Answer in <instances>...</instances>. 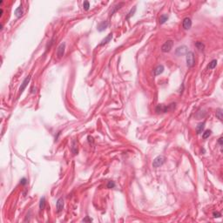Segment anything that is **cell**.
I'll return each mask as SVG.
<instances>
[{"label":"cell","mask_w":223,"mask_h":223,"mask_svg":"<svg viewBox=\"0 0 223 223\" xmlns=\"http://www.w3.org/2000/svg\"><path fill=\"white\" fill-rule=\"evenodd\" d=\"M213 216H214V218H219L221 216V214L219 212H215V211H214V212L213 213Z\"/></svg>","instance_id":"cell-26"},{"label":"cell","mask_w":223,"mask_h":223,"mask_svg":"<svg viewBox=\"0 0 223 223\" xmlns=\"http://www.w3.org/2000/svg\"><path fill=\"white\" fill-rule=\"evenodd\" d=\"M175 103H172L168 105H158L155 108V111L157 113H167L169 111H172L175 108Z\"/></svg>","instance_id":"cell-1"},{"label":"cell","mask_w":223,"mask_h":223,"mask_svg":"<svg viewBox=\"0 0 223 223\" xmlns=\"http://www.w3.org/2000/svg\"><path fill=\"white\" fill-rule=\"evenodd\" d=\"M36 90H37V89H36L35 86H32V88H31V92H32V93H35V92H36Z\"/></svg>","instance_id":"cell-29"},{"label":"cell","mask_w":223,"mask_h":223,"mask_svg":"<svg viewBox=\"0 0 223 223\" xmlns=\"http://www.w3.org/2000/svg\"><path fill=\"white\" fill-rule=\"evenodd\" d=\"M195 46H196V48L199 50V51H204V49H205V45L202 43V42H196V43L194 44Z\"/></svg>","instance_id":"cell-17"},{"label":"cell","mask_w":223,"mask_h":223,"mask_svg":"<svg viewBox=\"0 0 223 223\" xmlns=\"http://www.w3.org/2000/svg\"><path fill=\"white\" fill-rule=\"evenodd\" d=\"M222 140H223L222 137H221L219 139H218V143H219V144H220V146H222Z\"/></svg>","instance_id":"cell-30"},{"label":"cell","mask_w":223,"mask_h":223,"mask_svg":"<svg viewBox=\"0 0 223 223\" xmlns=\"http://www.w3.org/2000/svg\"><path fill=\"white\" fill-rule=\"evenodd\" d=\"M45 204H46V201H45V197H42L40 199V202H39V209L40 210H44L45 207Z\"/></svg>","instance_id":"cell-19"},{"label":"cell","mask_w":223,"mask_h":223,"mask_svg":"<svg viewBox=\"0 0 223 223\" xmlns=\"http://www.w3.org/2000/svg\"><path fill=\"white\" fill-rule=\"evenodd\" d=\"M56 208H57V212L60 213L64 208V199L63 198H59V199L57 201L56 203Z\"/></svg>","instance_id":"cell-9"},{"label":"cell","mask_w":223,"mask_h":223,"mask_svg":"<svg viewBox=\"0 0 223 223\" xmlns=\"http://www.w3.org/2000/svg\"><path fill=\"white\" fill-rule=\"evenodd\" d=\"M108 24L109 23L107 22V21H102L101 23H100L99 24V25H98V31L99 32H103V31H105V29L107 28V26H108Z\"/></svg>","instance_id":"cell-12"},{"label":"cell","mask_w":223,"mask_h":223,"mask_svg":"<svg viewBox=\"0 0 223 223\" xmlns=\"http://www.w3.org/2000/svg\"><path fill=\"white\" fill-rule=\"evenodd\" d=\"M182 26L185 30H189L192 26V20L189 17H185L182 22Z\"/></svg>","instance_id":"cell-7"},{"label":"cell","mask_w":223,"mask_h":223,"mask_svg":"<svg viewBox=\"0 0 223 223\" xmlns=\"http://www.w3.org/2000/svg\"><path fill=\"white\" fill-rule=\"evenodd\" d=\"M30 80H31V76H27V77L24 79V81H23L22 84H21L20 88H19V92H20V93H22V92H24V89L26 88L27 85H28V83L30 82Z\"/></svg>","instance_id":"cell-8"},{"label":"cell","mask_w":223,"mask_h":223,"mask_svg":"<svg viewBox=\"0 0 223 223\" xmlns=\"http://www.w3.org/2000/svg\"><path fill=\"white\" fill-rule=\"evenodd\" d=\"M216 117L220 120H222V110L221 109H218L217 110V112H216Z\"/></svg>","instance_id":"cell-23"},{"label":"cell","mask_w":223,"mask_h":223,"mask_svg":"<svg viewBox=\"0 0 223 223\" xmlns=\"http://www.w3.org/2000/svg\"><path fill=\"white\" fill-rule=\"evenodd\" d=\"M167 19H168V15H167V14H163V15L160 16V17H159V24H163L166 23V21H167Z\"/></svg>","instance_id":"cell-20"},{"label":"cell","mask_w":223,"mask_h":223,"mask_svg":"<svg viewBox=\"0 0 223 223\" xmlns=\"http://www.w3.org/2000/svg\"><path fill=\"white\" fill-rule=\"evenodd\" d=\"M172 45H173V41L172 40H167V41L165 42L163 45L161 47V51L163 52H169V51L172 50Z\"/></svg>","instance_id":"cell-4"},{"label":"cell","mask_w":223,"mask_h":223,"mask_svg":"<svg viewBox=\"0 0 223 223\" xmlns=\"http://www.w3.org/2000/svg\"><path fill=\"white\" fill-rule=\"evenodd\" d=\"M166 161V158L164 157L163 155H159L158 157H156L155 159H154V162H153V167L157 168V167H161Z\"/></svg>","instance_id":"cell-3"},{"label":"cell","mask_w":223,"mask_h":223,"mask_svg":"<svg viewBox=\"0 0 223 223\" xmlns=\"http://www.w3.org/2000/svg\"><path fill=\"white\" fill-rule=\"evenodd\" d=\"M65 50H66V43H61L57 49V56L58 58H62L65 54Z\"/></svg>","instance_id":"cell-6"},{"label":"cell","mask_w":223,"mask_h":223,"mask_svg":"<svg viewBox=\"0 0 223 223\" xmlns=\"http://www.w3.org/2000/svg\"><path fill=\"white\" fill-rule=\"evenodd\" d=\"M83 221H84V222H86V221H89V222H91V221H92V219L89 218L88 216H86V217L85 218L84 220H83Z\"/></svg>","instance_id":"cell-28"},{"label":"cell","mask_w":223,"mask_h":223,"mask_svg":"<svg viewBox=\"0 0 223 223\" xmlns=\"http://www.w3.org/2000/svg\"><path fill=\"white\" fill-rule=\"evenodd\" d=\"M115 183H114V181H112V180H111V181H108V183H107V185H106V187H107V188H115Z\"/></svg>","instance_id":"cell-25"},{"label":"cell","mask_w":223,"mask_h":223,"mask_svg":"<svg viewBox=\"0 0 223 223\" xmlns=\"http://www.w3.org/2000/svg\"><path fill=\"white\" fill-rule=\"evenodd\" d=\"M205 127V122L203 123H200L196 127V132H197V134H200V133H203V130H204Z\"/></svg>","instance_id":"cell-16"},{"label":"cell","mask_w":223,"mask_h":223,"mask_svg":"<svg viewBox=\"0 0 223 223\" xmlns=\"http://www.w3.org/2000/svg\"><path fill=\"white\" fill-rule=\"evenodd\" d=\"M188 52V48L186 45H181V46H179L178 48L175 50V54L177 56H183V55H186Z\"/></svg>","instance_id":"cell-5"},{"label":"cell","mask_w":223,"mask_h":223,"mask_svg":"<svg viewBox=\"0 0 223 223\" xmlns=\"http://www.w3.org/2000/svg\"><path fill=\"white\" fill-rule=\"evenodd\" d=\"M15 16L17 17V18H19V17H22L23 15V8H22V5H19L18 7L17 8V9L15 10Z\"/></svg>","instance_id":"cell-14"},{"label":"cell","mask_w":223,"mask_h":223,"mask_svg":"<svg viewBox=\"0 0 223 223\" xmlns=\"http://www.w3.org/2000/svg\"><path fill=\"white\" fill-rule=\"evenodd\" d=\"M112 38H113V33H110V34H108V36H107L106 38H105V39H103L101 41V43H100V45H106L107 43H108V42H110L111 40H112Z\"/></svg>","instance_id":"cell-15"},{"label":"cell","mask_w":223,"mask_h":223,"mask_svg":"<svg viewBox=\"0 0 223 223\" xmlns=\"http://www.w3.org/2000/svg\"><path fill=\"white\" fill-rule=\"evenodd\" d=\"M20 184L21 185H23V186H24V185H26L27 184V180L25 178H23V179H21V180H20Z\"/></svg>","instance_id":"cell-27"},{"label":"cell","mask_w":223,"mask_h":223,"mask_svg":"<svg viewBox=\"0 0 223 223\" xmlns=\"http://www.w3.org/2000/svg\"><path fill=\"white\" fill-rule=\"evenodd\" d=\"M135 11H136V6H134V7H133V9H132L131 11H129V13H128V15L126 16V19H129L130 17H132V16H133V15H134Z\"/></svg>","instance_id":"cell-22"},{"label":"cell","mask_w":223,"mask_h":223,"mask_svg":"<svg viewBox=\"0 0 223 223\" xmlns=\"http://www.w3.org/2000/svg\"><path fill=\"white\" fill-rule=\"evenodd\" d=\"M123 5H124V3H119V4H117L116 5L113 6V7L112 8V11H110V17L111 16H113V14H114L118 10H120Z\"/></svg>","instance_id":"cell-13"},{"label":"cell","mask_w":223,"mask_h":223,"mask_svg":"<svg viewBox=\"0 0 223 223\" xmlns=\"http://www.w3.org/2000/svg\"><path fill=\"white\" fill-rule=\"evenodd\" d=\"M83 8H84L85 11H88L89 8H90V4H89L88 1H85L83 3Z\"/></svg>","instance_id":"cell-24"},{"label":"cell","mask_w":223,"mask_h":223,"mask_svg":"<svg viewBox=\"0 0 223 223\" xmlns=\"http://www.w3.org/2000/svg\"><path fill=\"white\" fill-rule=\"evenodd\" d=\"M186 60H187V66L188 67L191 68L194 66L195 64V57L193 51H188L186 54Z\"/></svg>","instance_id":"cell-2"},{"label":"cell","mask_w":223,"mask_h":223,"mask_svg":"<svg viewBox=\"0 0 223 223\" xmlns=\"http://www.w3.org/2000/svg\"><path fill=\"white\" fill-rule=\"evenodd\" d=\"M216 66H217V60H216V59H213L212 61L209 63V65L207 66V69H209V70L214 69V68L216 67Z\"/></svg>","instance_id":"cell-18"},{"label":"cell","mask_w":223,"mask_h":223,"mask_svg":"<svg viewBox=\"0 0 223 223\" xmlns=\"http://www.w3.org/2000/svg\"><path fill=\"white\" fill-rule=\"evenodd\" d=\"M164 70H165V68H164V66H162V65H159V66H157L155 67V69L154 70V75L155 76H158V75H160L161 73H163Z\"/></svg>","instance_id":"cell-11"},{"label":"cell","mask_w":223,"mask_h":223,"mask_svg":"<svg viewBox=\"0 0 223 223\" xmlns=\"http://www.w3.org/2000/svg\"><path fill=\"white\" fill-rule=\"evenodd\" d=\"M211 133H212V132L210 131V130H206V131H205L204 133H202V138L204 139H207V138L209 137L210 135H211Z\"/></svg>","instance_id":"cell-21"},{"label":"cell","mask_w":223,"mask_h":223,"mask_svg":"<svg viewBox=\"0 0 223 223\" xmlns=\"http://www.w3.org/2000/svg\"><path fill=\"white\" fill-rule=\"evenodd\" d=\"M71 151L73 154H78V142L76 139H72L71 143Z\"/></svg>","instance_id":"cell-10"}]
</instances>
